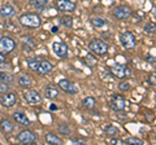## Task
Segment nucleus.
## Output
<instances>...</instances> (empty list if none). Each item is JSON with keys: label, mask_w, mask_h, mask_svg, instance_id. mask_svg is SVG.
<instances>
[{"label": "nucleus", "mask_w": 156, "mask_h": 145, "mask_svg": "<svg viewBox=\"0 0 156 145\" xmlns=\"http://www.w3.org/2000/svg\"><path fill=\"white\" fill-rule=\"evenodd\" d=\"M27 67L31 71L38 72L39 75H47L53 69V65L47 60H39V59H27L26 60Z\"/></svg>", "instance_id": "obj_1"}, {"label": "nucleus", "mask_w": 156, "mask_h": 145, "mask_svg": "<svg viewBox=\"0 0 156 145\" xmlns=\"http://www.w3.org/2000/svg\"><path fill=\"white\" fill-rule=\"evenodd\" d=\"M20 25L27 29H38L42 25V18L37 13H25L18 18Z\"/></svg>", "instance_id": "obj_2"}, {"label": "nucleus", "mask_w": 156, "mask_h": 145, "mask_svg": "<svg viewBox=\"0 0 156 145\" xmlns=\"http://www.w3.org/2000/svg\"><path fill=\"white\" fill-rule=\"evenodd\" d=\"M89 49H90L91 53H94V55L99 56V57H103L108 53L109 46L101 39H92L89 43Z\"/></svg>", "instance_id": "obj_3"}, {"label": "nucleus", "mask_w": 156, "mask_h": 145, "mask_svg": "<svg viewBox=\"0 0 156 145\" xmlns=\"http://www.w3.org/2000/svg\"><path fill=\"white\" fill-rule=\"evenodd\" d=\"M120 43L125 49H134L136 47V38L131 31H124L120 34Z\"/></svg>", "instance_id": "obj_4"}, {"label": "nucleus", "mask_w": 156, "mask_h": 145, "mask_svg": "<svg viewBox=\"0 0 156 145\" xmlns=\"http://www.w3.org/2000/svg\"><path fill=\"white\" fill-rule=\"evenodd\" d=\"M22 97L29 105H39V104H42V96H41L39 92H37L35 89L25 88V91L22 92Z\"/></svg>", "instance_id": "obj_5"}, {"label": "nucleus", "mask_w": 156, "mask_h": 145, "mask_svg": "<svg viewBox=\"0 0 156 145\" xmlns=\"http://www.w3.org/2000/svg\"><path fill=\"white\" fill-rule=\"evenodd\" d=\"M16 48V42L11 36H2L0 38V53L3 55H9Z\"/></svg>", "instance_id": "obj_6"}, {"label": "nucleus", "mask_w": 156, "mask_h": 145, "mask_svg": "<svg viewBox=\"0 0 156 145\" xmlns=\"http://www.w3.org/2000/svg\"><path fill=\"white\" fill-rule=\"evenodd\" d=\"M112 14H113L115 18H117L120 21L128 20L131 16V8L129 5H117L112 9Z\"/></svg>", "instance_id": "obj_7"}, {"label": "nucleus", "mask_w": 156, "mask_h": 145, "mask_svg": "<svg viewBox=\"0 0 156 145\" xmlns=\"http://www.w3.org/2000/svg\"><path fill=\"white\" fill-rule=\"evenodd\" d=\"M111 72L112 75L116 76L117 79H125V78H129L131 75V71L129 67H126L124 65H115L111 67Z\"/></svg>", "instance_id": "obj_8"}, {"label": "nucleus", "mask_w": 156, "mask_h": 145, "mask_svg": "<svg viewBox=\"0 0 156 145\" xmlns=\"http://www.w3.org/2000/svg\"><path fill=\"white\" fill-rule=\"evenodd\" d=\"M52 51L57 57H60V59H66V57L69 56V48H68V46L62 42H55L53 43Z\"/></svg>", "instance_id": "obj_9"}, {"label": "nucleus", "mask_w": 156, "mask_h": 145, "mask_svg": "<svg viewBox=\"0 0 156 145\" xmlns=\"http://www.w3.org/2000/svg\"><path fill=\"white\" fill-rule=\"evenodd\" d=\"M37 135L30 130H22L21 132L17 135V140L22 144H34L37 141Z\"/></svg>", "instance_id": "obj_10"}, {"label": "nucleus", "mask_w": 156, "mask_h": 145, "mask_svg": "<svg viewBox=\"0 0 156 145\" xmlns=\"http://www.w3.org/2000/svg\"><path fill=\"white\" fill-rule=\"evenodd\" d=\"M109 106H111V109H113L115 112H122V110L125 109V99L121 96L120 93H117V95H113L111 97V101H109Z\"/></svg>", "instance_id": "obj_11"}, {"label": "nucleus", "mask_w": 156, "mask_h": 145, "mask_svg": "<svg viewBox=\"0 0 156 145\" xmlns=\"http://www.w3.org/2000/svg\"><path fill=\"white\" fill-rule=\"evenodd\" d=\"M56 8L61 12L73 13L76 11V3H73L72 0H56Z\"/></svg>", "instance_id": "obj_12"}, {"label": "nucleus", "mask_w": 156, "mask_h": 145, "mask_svg": "<svg viewBox=\"0 0 156 145\" xmlns=\"http://www.w3.org/2000/svg\"><path fill=\"white\" fill-rule=\"evenodd\" d=\"M58 87H60L64 92L69 93V95L78 93V87L73 83V82L68 80V79H60V80H58Z\"/></svg>", "instance_id": "obj_13"}, {"label": "nucleus", "mask_w": 156, "mask_h": 145, "mask_svg": "<svg viewBox=\"0 0 156 145\" xmlns=\"http://www.w3.org/2000/svg\"><path fill=\"white\" fill-rule=\"evenodd\" d=\"M17 103V96L16 93H4L2 96V99H0V104H2L3 106H5V108H12V106H14Z\"/></svg>", "instance_id": "obj_14"}, {"label": "nucleus", "mask_w": 156, "mask_h": 145, "mask_svg": "<svg viewBox=\"0 0 156 145\" xmlns=\"http://www.w3.org/2000/svg\"><path fill=\"white\" fill-rule=\"evenodd\" d=\"M12 117L14 119V122L18 123L20 126H23V127H29L31 123H30V119L27 118V115L22 112H14L12 114Z\"/></svg>", "instance_id": "obj_15"}, {"label": "nucleus", "mask_w": 156, "mask_h": 145, "mask_svg": "<svg viewBox=\"0 0 156 145\" xmlns=\"http://www.w3.org/2000/svg\"><path fill=\"white\" fill-rule=\"evenodd\" d=\"M17 83H18L20 87H22V88H29V87H31V84H33V79H31V76L29 74L22 72V74L18 75Z\"/></svg>", "instance_id": "obj_16"}, {"label": "nucleus", "mask_w": 156, "mask_h": 145, "mask_svg": "<svg viewBox=\"0 0 156 145\" xmlns=\"http://www.w3.org/2000/svg\"><path fill=\"white\" fill-rule=\"evenodd\" d=\"M13 130H14V126H13V123L9 119L3 118L2 120H0V131H2L4 135L12 133Z\"/></svg>", "instance_id": "obj_17"}, {"label": "nucleus", "mask_w": 156, "mask_h": 145, "mask_svg": "<svg viewBox=\"0 0 156 145\" xmlns=\"http://www.w3.org/2000/svg\"><path fill=\"white\" fill-rule=\"evenodd\" d=\"M14 13H16V9H14L13 5L11 4H4V5L0 8V17L3 18H9L14 16Z\"/></svg>", "instance_id": "obj_18"}, {"label": "nucleus", "mask_w": 156, "mask_h": 145, "mask_svg": "<svg viewBox=\"0 0 156 145\" xmlns=\"http://www.w3.org/2000/svg\"><path fill=\"white\" fill-rule=\"evenodd\" d=\"M96 106V99L92 96H87L82 100V108H85L86 110H92Z\"/></svg>", "instance_id": "obj_19"}, {"label": "nucleus", "mask_w": 156, "mask_h": 145, "mask_svg": "<svg viewBox=\"0 0 156 145\" xmlns=\"http://www.w3.org/2000/svg\"><path fill=\"white\" fill-rule=\"evenodd\" d=\"M46 141H47V144H51V145H61V144H64V141H62L61 137H58V136H56L55 133H51V132H48L46 135Z\"/></svg>", "instance_id": "obj_20"}, {"label": "nucleus", "mask_w": 156, "mask_h": 145, "mask_svg": "<svg viewBox=\"0 0 156 145\" xmlns=\"http://www.w3.org/2000/svg\"><path fill=\"white\" fill-rule=\"evenodd\" d=\"M50 3V0H30V5L39 11H43Z\"/></svg>", "instance_id": "obj_21"}, {"label": "nucleus", "mask_w": 156, "mask_h": 145, "mask_svg": "<svg viewBox=\"0 0 156 145\" xmlns=\"http://www.w3.org/2000/svg\"><path fill=\"white\" fill-rule=\"evenodd\" d=\"M90 22L95 29H101V27L107 26V20H104V18H101V17H92Z\"/></svg>", "instance_id": "obj_22"}, {"label": "nucleus", "mask_w": 156, "mask_h": 145, "mask_svg": "<svg viewBox=\"0 0 156 145\" xmlns=\"http://www.w3.org/2000/svg\"><path fill=\"white\" fill-rule=\"evenodd\" d=\"M44 95H46L47 99H56L58 96V91H57V88H55V87L47 86L44 88Z\"/></svg>", "instance_id": "obj_23"}, {"label": "nucleus", "mask_w": 156, "mask_h": 145, "mask_svg": "<svg viewBox=\"0 0 156 145\" xmlns=\"http://www.w3.org/2000/svg\"><path fill=\"white\" fill-rule=\"evenodd\" d=\"M104 133L107 135V136H109V137H116V136H119L120 130L111 124V126H107V127L104 128Z\"/></svg>", "instance_id": "obj_24"}, {"label": "nucleus", "mask_w": 156, "mask_h": 145, "mask_svg": "<svg viewBox=\"0 0 156 145\" xmlns=\"http://www.w3.org/2000/svg\"><path fill=\"white\" fill-rule=\"evenodd\" d=\"M60 25L65 29H72L73 27V18L70 16H62L60 18Z\"/></svg>", "instance_id": "obj_25"}, {"label": "nucleus", "mask_w": 156, "mask_h": 145, "mask_svg": "<svg viewBox=\"0 0 156 145\" xmlns=\"http://www.w3.org/2000/svg\"><path fill=\"white\" fill-rule=\"evenodd\" d=\"M124 144H131V145H142L143 144V140L139 139V137H135V136H130V137H126L124 140Z\"/></svg>", "instance_id": "obj_26"}, {"label": "nucleus", "mask_w": 156, "mask_h": 145, "mask_svg": "<svg viewBox=\"0 0 156 145\" xmlns=\"http://www.w3.org/2000/svg\"><path fill=\"white\" fill-rule=\"evenodd\" d=\"M0 82H4V83H12L13 82V75H11L7 71H0Z\"/></svg>", "instance_id": "obj_27"}, {"label": "nucleus", "mask_w": 156, "mask_h": 145, "mask_svg": "<svg viewBox=\"0 0 156 145\" xmlns=\"http://www.w3.org/2000/svg\"><path fill=\"white\" fill-rule=\"evenodd\" d=\"M57 130H58V132H60L61 135H64V136H68V135L70 133V128L66 123H60L57 126Z\"/></svg>", "instance_id": "obj_28"}, {"label": "nucleus", "mask_w": 156, "mask_h": 145, "mask_svg": "<svg viewBox=\"0 0 156 145\" xmlns=\"http://www.w3.org/2000/svg\"><path fill=\"white\" fill-rule=\"evenodd\" d=\"M117 88H119L120 92H128V91L131 88V86L129 82H120L119 86H117Z\"/></svg>", "instance_id": "obj_29"}, {"label": "nucleus", "mask_w": 156, "mask_h": 145, "mask_svg": "<svg viewBox=\"0 0 156 145\" xmlns=\"http://www.w3.org/2000/svg\"><path fill=\"white\" fill-rule=\"evenodd\" d=\"M143 30L147 32V34H151V32H155L156 31V23H154V22H148L147 25H146L144 27H143Z\"/></svg>", "instance_id": "obj_30"}, {"label": "nucleus", "mask_w": 156, "mask_h": 145, "mask_svg": "<svg viewBox=\"0 0 156 145\" xmlns=\"http://www.w3.org/2000/svg\"><path fill=\"white\" fill-rule=\"evenodd\" d=\"M85 60H86V64L89 65V66H96V64H98V62H96V59H95V57L92 56V55H90V53L86 56V59H85Z\"/></svg>", "instance_id": "obj_31"}, {"label": "nucleus", "mask_w": 156, "mask_h": 145, "mask_svg": "<svg viewBox=\"0 0 156 145\" xmlns=\"http://www.w3.org/2000/svg\"><path fill=\"white\" fill-rule=\"evenodd\" d=\"M9 91V84L4 83V82H0V93H5Z\"/></svg>", "instance_id": "obj_32"}, {"label": "nucleus", "mask_w": 156, "mask_h": 145, "mask_svg": "<svg viewBox=\"0 0 156 145\" xmlns=\"http://www.w3.org/2000/svg\"><path fill=\"white\" fill-rule=\"evenodd\" d=\"M148 83L151 86H156V75L155 74H150L148 75Z\"/></svg>", "instance_id": "obj_33"}, {"label": "nucleus", "mask_w": 156, "mask_h": 145, "mask_svg": "<svg viewBox=\"0 0 156 145\" xmlns=\"http://www.w3.org/2000/svg\"><path fill=\"white\" fill-rule=\"evenodd\" d=\"M109 144H124V140L121 139H115V137H109Z\"/></svg>", "instance_id": "obj_34"}, {"label": "nucleus", "mask_w": 156, "mask_h": 145, "mask_svg": "<svg viewBox=\"0 0 156 145\" xmlns=\"http://www.w3.org/2000/svg\"><path fill=\"white\" fill-rule=\"evenodd\" d=\"M5 62V55H3V53H0V65L4 64Z\"/></svg>", "instance_id": "obj_35"}, {"label": "nucleus", "mask_w": 156, "mask_h": 145, "mask_svg": "<svg viewBox=\"0 0 156 145\" xmlns=\"http://www.w3.org/2000/svg\"><path fill=\"white\" fill-rule=\"evenodd\" d=\"M147 61H148V62H152V64H154V62H156V57L148 56V57H147Z\"/></svg>", "instance_id": "obj_36"}, {"label": "nucleus", "mask_w": 156, "mask_h": 145, "mask_svg": "<svg viewBox=\"0 0 156 145\" xmlns=\"http://www.w3.org/2000/svg\"><path fill=\"white\" fill-rule=\"evenodd\" d=\"M51 31H52V32H57V31H58V29H57L56 26H53V27H52V30H51Z\"/></svg>", "instance_id": "obj_37"}, {"label": "nucleus", "mask_w": 156, "mask_h": 145, "mask_svg": "<svg viewBox=\"0 0 156 145\" xmlns=\"http://www.w3.org/2000/svg\"><path fill=\"white\" fill-rule=\"evenodd\" d=\"M155 141H156V136H155Z\"/></svg>", "instance_id": "obj_38"}]
</instances>
